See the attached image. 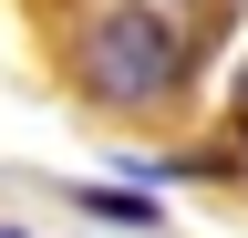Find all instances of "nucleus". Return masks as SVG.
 Instances as JSON below:
<instances>
[{
    "label": "nucleus",
    "mask_w": 248,
    "mask_h": 238,
    "mask_svg": "<svg viewBox=\"0 0 248 238\" xmlns=\"http://www.w3.org/2000/svg\"><path fill=\"white\" fill-rule=\"evenodd\" d=\"M73 83L104 114H176L197 83V42L166 0H104L73 32Z\"/></svg>",
    "instance_id": "obj_1"
},
{
    "label": "nucleus",
    "mask_w": 248,
    "mask_h": 238,
    "mask_svg": "<svg viewBox=\"0 0 248 238\" xmlns=\"http://www.w3.org/2000/svg\"><path fill=\"white\" fill-rule=\"evenodd\" d=\"M73 207L83 218H104V228H166V207H155V187H73Z\"/></svg>",
    "instance_id": "obj_2"
},
{
    "label": "nucleus",
    "mask_w": 248,
    "mask_h": 238,
    "mask_svg": "<svg viewBox=\"0 0 248 238\" xmlns=\"http://www.w3.org/2000/svg\"><path fill=\"white\" fill-rule=\"evenodd\" d=\"M228 145L248 156V73H238V94H228Z\"/></svg>",
    "instance_id": "obj_3"
},
{
    "label": "nucleus",
    "mask_w": 248,
    "mask_h": 238,
    "mask_svg": "<svg viewBox=\"0 0 248 238\" xmlns=\"http://www.w3.org/2000/svg\"><path fill=\"white\" fill-rule=\"evenodd\" d=\"M0 238H31V228H11V218H0Z\"/></svg>",
    "instance_id": "obj_4"
}]
</instances>
